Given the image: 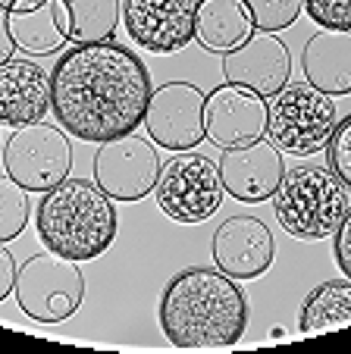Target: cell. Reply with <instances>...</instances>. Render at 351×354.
<instances>
[{
	"instance_id": "484cf974",
	"label": "cell",
	"mask_w": 351,
	"mask_h": 354,
	"mask_svg": "<svg viewBox=\"0 0 351 354\" xmlns=\"http://www.w3.org/2000/svg\"><path fill=\"white\" fill-rule=\"evenodd\" d=\"M332 254H336V263L342 270V276L351 279V210L345 214V220L339 223L336 235H332Z\"/></svg>"
},
{
	"instance_id": "6da1fadb",
	"label": "cell",
	"mask_w": 351,
	"mask_h": 354,
	"mask_svg": "<svg viewBox=\"0 0 351 354\" xmlns=\"http://www.w3.org/2000/svg\"><path fill=\"white\" fill-rule=\"evenodd\" d=\"M151 91V73L141 57L116 41L73 44L51 73L57 126L94 145L135 132L145 122Z\"/></svg>"
},
{
	"instance_id": "9c48e42d",
	"label": "cell",
	"mask_w": 351,
	"mask_h": 354,
	"mask_svg": "<svg viewBox=\"0 0 351 354\" xmlns=\"http://www.w3.org/2000/svg\"><path fill=\"white\" fill-rule=\"evenodd\" d=\"M160 157L151 138L135 132L116 135L94 151V182L113 201H141L154 192L160 176Z\"/></svg>"
},
{
	"instance_id": "9a60e30c",
	"label": "cell",
	"mask_w": 351,
	"mask_h": 354,
	"mask_svg": "<svg viewBox=\"0 0 351 354\" xmlns=\"http://www.w3.org/2000/svg\"><path fill=\"white\" fill-rule=\"evenodd\" d=\"M282 173V151L270 138H258L245 147H229L219 157V176H223L226 194H232L242 204L270 201Z\"/></svg>"
},
{
	"instance_id": "5bb4252c",
	"label": "cell",
	"mask_w": 351,
	"mask_h": 354,
	"mask_svg": "<svg viewBox=\"0 0 351 354\" xmlns=\"http://www.w3.org/2000/svg\"><path fill=\"white\" fill-rule=\"evenodd\" d=\"M219 69L232 85H245L251 91L264 94V97H273L282 85H289L291 54L276 38V32H260L258 28L235 50H226Z\"/></svg>"
},
{
	"instance_id": "603a6c76",
	"label": "cell",
	"mask_w": 351,
	"mask_h": 354,
	"mask_svg": "<svg viewBox=\"0 0 351 354\" xmlns=\"http://www.w3.org/2000/svg\"><path fill=\"white\" fill-rule=\"evenodd\" d=\"M245 7L254 19V28L282 32V28L295 26L298 13L305 10V0H245Z\"/></svg>"
},
{
	"instance_id": "4316f807",
	"label": "cell",
	"mask_w": 351,
	"mask_h": 354,
	"mask_svg": "<svg viewBox=\"0 0 351 354\" xmlns=\"http://www.w3.org/2000/svg\"><path fill=\"white\" fill-rule=\"evenodd\" d=\"M16 261L13 254H10L7 248H3V241H0V301H7V295L16 288Z\"/></svg>"
},
{
	"instance_id": "e0dca14e",
	"label": "cell",
	"mask_w": 351,
	"mask_h": 354,
	"mask_svg": "<svg viewBox=\"0 0 351 354\" xmlns=\"http://www.w3.org/2000/svg\"><path fill=\"white\" fill-rule=\"evenodd\" d=\"M51 110V73L35 60L0 63V126H28Z\"/></svg>"
},
{
	"instance_id": "ffe728a7",
	"label": "cell",
	"mask_w": 351,
	"mask_h": 354,
	"mask_svg": "<svg viewBox=\"0 0 351 354\" xmlns=\"http://www.w3.org/2000/svg\"><path fill=\"white\" fill-rule=\"evenodd\" d=\"M351 326V279H332L317 286L301 304L298 333L323 335Z\"/></svg>"
},
{
	"instance_id": "7c38bea8",
	"label": "cell",
	"mask_w": 351,
	"mask_h": 354,
	"mask_svg": "<svg viewBox=\"0 0 351 354\" xmlns=\"http://www.w3.org/2000/svg\"><path fill=\"white\" fill-rule=\"evenodd\" d=\"M198 0H123L126 32L141 50L176 54L195 41Z\"/></svg>"
},
{
	"instance_id": "7402d4cb",
	"label": "cell",
	"mask_w": 351,
	"mask_h": 354,
	"mask_svg": "<svg viewBox=\"0 0 351 354\" xmlns=\"http://www.w3.org/2000/svg\"><path fill=\"white\" fill-rule=\"evenodd\" d=\"M32 216V198L13 176H0V241H13L22 235Z\"/></svg>"
},
{
	"instance_id": "8fae6325",
	"label": "cell",
	"mask_w": 351,
	"mask_h": 354,
	"mask_svg": "<svg viewBox=\"0 0 351 354\" xmlns=\"http://www.w3.org/2000/svg\"><path fill=\"white\" fill-rule=\"evenodd\" d=\"M204 135L217 147H245L267 135V97L223 82L204 97Z\"/></svg>"
},
{
	"instance_id": "83f0119b",
	"label": "cell",
	"mask_w": 351,
	"mask_h": 354,
	"mask_svg": "<svg viewBox=\"0 0 351 354\" xmlns=\"http://www.w3.org/2000/svg\"><path fill=\"white\" fill-rule=\"evenodd\" d=\"M13 54H16V44H13L10 28H7V10L0 7V63L13 60Z\"/></svg>"
},
{
	"instance_id": "52a82bcc",
	"label": "cell",
	"mask_w": 351,
	"mask_h": 354,
	"mask_svg": "<svg viewBox=\"0 0 351 354\" xmlns=\"http://www.w3.org/2000/svg\"><path fill=\"white\" fill-rule=\"evenodd\" d=\"M13 295L22 314L32 317L35 323H63L85 301V276L79 270V261H69L44 248L16 270Z\"/></svg>"
},
{
	"instance_id": "cb8c5ba5",
	"label": "cell",
	"mask_w": 351,
	"mask_h": 354,
	"mask_svg": "<svg viewBox=\"0 0 351 354\" xmlns=\"http://www.w3.org/2000/svg\"><path fill=\"white\" fill-rule=\"evenodd\" d=\"M326 160H330V169L351 192V113L342 122H336V132L326 145Z\"/></svg>"
},
{
	"instance_id": "ba28073f",
	"label": "cell",
	"mask_w": 351,
	"mask_h": 354,
	"mask_svg": "<svg viewBox=\"0 0 351 354\" xmlns=\"http://www.w3.org/2000/svg\"><path fill=\"white\" fill-rule=\"evenodd\" d=\"M73 169V145L60 126L28 122L13 129L3 145V173L13 176L28 192H47L69 179Z\"/></svg>"
},
{
	"instance_id": "4fadbf2b",
	"label": "cell",
	"mask_w": 351,
	"mask_h": 354,
	"mask_svg": "<svg viewBox=\"0 0 351 354\" xmlns=\"http://www.w3.org/2000/svg\"><path fill=\"white\" fill-rule=\"evenodd\" d=\"M213 263L232 279H258L273 267L276 241L270 226L258 216H229L223 226H217L210 241Z\"/></svg>"
},
{
	"instance_id": "30bf717a",
	"label": "cell",
	"mask_w": 351,
	"mask_h": 354,
	"mask_svg": "<svg viewBox=\"0 0 351 354\" xmlns=\"http://www.w3.org/2000/svg\"><path fill=\"white\" fill-rule=\"evenodd\" d=\"M204 97L207 94L192 82H166L151 91L141 126L163 151H192L207 138Z\"/></svg>"
},
{
	"instance_id": "2e32d148",
	"label": "cell",
	"mask_w": 351,
	"mask_h": 354,
	"mask_svg": "<svg viewBox=\"0 0 351 354\" xmlns=\"http://www.w3.org/2000/svg\"><path fill=\"white\" fill-rule=\"evenodd\" d=\"M7 28L16 50L28 57L57 54L69 44V16L66 0H13L7 7Z\"/></svg>"
},
{
	"instance_id": "277c9868",
	"label": "cell",
	"mask_w": 351,
	"mask_h": 354,
	"mask_svg": "<svg viewBox=\"0 0 351 354\" xmlns=\"http://www.w3.org/2000/svg\"><path fill=\"white\" fill-rule=\"evenodd\" d=\"M351 210L348 185L320 163H295L273 192V214L282 232L301 241L332 239Z\"/></svg>"
},
{
	"instance_id": "d4e9b609",
	"label": "cell",
	"mask_w": 351,
	"mask_h": 354,
	"mask_svg": "<svg viewBox=\"0 0 351 354\" xmlns=\"http://www.w3.org/2000/svg\"><path fill=\"white\" fill-rule=\"evenodd\" d=\"M305 13L320 28H351V0H305Z\"/></svg>"
},
{
	"instance_id": "8992f818",
	"label": "cell",
	"mask_w": 351,
	"mask_h": 354,
	"mask_svg": "<svg viewBox=\"0 0 351 354\" xmlns=\"http://www.w3.org/2000/svg\"><path fill=\"white\" fill-rule=\"evenodd\" d=\"M223 176L219 163L198 151H176L170 160L160 167L154 201L157 207L182 226H198L210 220L223 204Z\"/></svg>"
},
{
	"instance_id": "f1b7e54d",
	"label": "cell",
	"mask_w": 351,
	"mask_h": 354,
	"mask_svg": "<svg viewBox=\"0 0 351 354\" xmlns=\"http://www.w3.org/2000/svg\"><path fill=\"white\" fill-rule=\"evenodd\" d=\"M10 3H13V0H0V7H3V10H7V7H10Z\"/></svg>"
},
{
	"instance_id": "44dd1931",
	"label": "cell",
	"mask_w": 351,
	"mask_h": 354,
	"mask_svg": "<svg viewBox=\"0 0 351 354\" xmlns=\"http://www.w3.org/2000/svg\"><path fill=\"white\" fill-rule=\"evenodd\" d=\"M73 28L69 44H94L110 41L123 19V0H66Z\"/></svg>"
},
{
	"instance_id": "d6986e66",
	"label": "cell",
	"mask_w": 351,
	"mask_h": 354,
	"mask_svg": "<svg viewBox=\"0 0 351 354\" xmlns=\"http://www.w3.org/2000/svg\"><path fill=\"white\" fill-rule=\"evenodd\" d=\"M254 32V19L248 13L245 0H198L195 13V41L207 54L235 50L248 35Z\"/></svg>"
},
{
	"instance_id": "3957f363",
	"label": "cell",
	"mask_w": 351,
	"mask_h": 354,
	"mask_svg": "<svg viewBox=\"0 0 351 354\" xmlns=\"http://www.w3.org/2000/svg\"><path fill=\"white\" fill-rule=\"evenodd\" d=\"M35 229L47 251L69 261H94L116 239V207L98 182L63 179L41 192Z\"/></svg>"
},
{
	"instance_id": "7a4b0ae2",
	"label": "cell",
	"mask_w": 351,
	"mask_h": 354,
	"mask_svg": "<svg viewBox=\"0 0 351 354\" xmlns=\"http://www.w3.org/2000/svg\"><path fill=\"white\" fill-rule=\"evenodd\" d=\"M245 326L248 301L219 267L179 270L160 295V329L176 348L235 345Z\"/></svg>"
},
{
	"instance_id": "ac0fdd59",
	"label": "cell",
	"mask_w": 351,
	"mask_h": 354,
	"mask_svg": "<svg viewBox=\"0 0 351 354\" xmlns=\"http://www.w3.org/2000/svg\"><path fill=\"white\" fill-rule=\"evenodd\" d=\"M305 82L330 97L351 94V28H320L301 50Z\"/></svg>"
},
{
	"instance_id": "5b68a950",
	"label": "cell",
	"mask_w": 351,
	"mask_h": 354,
	"mask_svg": "<svg viewBox=\"0 0 351 354\" xmlns=\"http://www.w3.org/2000/svg\"><path fill=\"white\" fill-rule=\"evenodd\" d=\"M336 120V100L307 82L282 85L267 97V138L282 154L311 157L326 151Z\"/></svg>"
}]
</instances>
